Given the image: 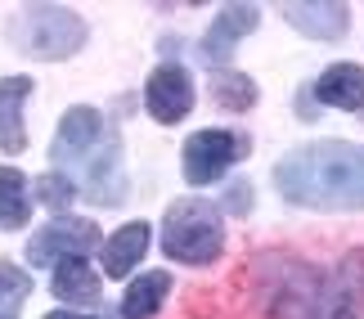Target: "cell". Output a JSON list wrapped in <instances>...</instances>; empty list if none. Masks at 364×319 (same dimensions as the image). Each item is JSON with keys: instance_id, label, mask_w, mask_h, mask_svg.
<instances>
[{"instance_id": "cell-6", "label": "cell", "mask_w": 364, "mask_h": 319, "mask_svg": "<svg viewBox=\"0 0 364 319\" xmlns=\"http://www.w3.org/2000/svg\"><path fill=\"white\" fill-rule=\"evenodd\" d=\"M243 153V140L230 131H193L185 148H180V171L189 185H212L225 175V166H234Z\"/></svg>"}, {"instance_id": "cell-3", "label": "cell", "mask_w": 364, "mask_h": 319, "mask_svg": "<svg viewBox=\"0 0 364 319\" xmlns=\"http://www.w3.org/2000/svg\"><path fill=\"white\" fill-rule=\"evenodd\" d=\"M162 252L185 266H212L225 252V220L212 202L180 198L162 220Z\"/></svg>"}, {"instance_id": "cell-10", "label": "cell", "mask_w": 364, "mask_h": 319, "mask_svg": "<svg viewBox=\"0 0 364 319\" xmlns=\"http://www.w3.org/2000/svg\"><path fill=\"white\" fill-rule=\"evenodd\" d=\"M257 23H261V9L257 5H225L216 13V23L207 27V36H203V59L207 63H225L234 45L247 36V32H257Z\"/></svg>"}, {"instance_id": "cell-2", "label": "cell", "mask_w": 364, "mask_h": 319, "mask_svg": "<svg viewBox=\"0 0 364 319\" xmlns=\"http://www.w3.org/2000/svg\"><path fill=\"white\" fill-rule=\"evenodd\" d=\"M274 319H364V247L338 270H297L274 297Z\"/></svg>"}, {"instance_id": "cell-8", "label": "cell", "mask_w": 364, "mask_h": 319, "mask_svg": "<svg viewBox=\"0 0 364 319\" xmlns=\"http://www.w3.org/2000/svg\"><path fill=\"white\" fill-rule=\"evenodd\" d=\"M81 198L113 207L126 198V175H122V140L117 135H104V144L81 162Z\"/></svg>"}, {"instance_id": "cell-15", "label": "cell", "mask_w": 364, "mask_h": 319, "mask_svg": "<svg viewBox=\"0 0 364 319\" xmlns=\"http://www.w3.org/2000/svg\"><path fill=\"white\" fill-rule=\"evenodd\" d=\"M166 293H171V274L166 270H149L139 279H131V288L122 297V319H153Z\"/></svg>"}, {"instance_id": "cell-9", "label": "cell", "mask_w": 364, "mask_h": 319, "mask_svg": "<svg viewBox=\"0 0 364 319\" xmlns=\"http://www.w3.org/2000/svg\"><path fill=\"white\" fill-rule=\"evenodd\" d=\"M104 117L95 113V108H68L63 121H59V135H54V144H50V158L59 162V166H81L95 148L104 144Z\"/></svg>"}, {"instance_id": "cell-7", "label": "cell", "mask_w": 364, "mask_h": 319, "mask_svg": "<svg viewBox=\"0 0 364 319\" xmlns=\"http://www.w3.org/2000/svg\"><path fill=\"white\" fill-rule=\"evenodd\" d=\"M144 104H149L153 121H162V126L185 121L189 108H193V81H189V72H185L180 63L153 67L149 81H144Z\"/></svg>"}, {"instance_id": "cell-1", "label": "cell", "mask_w": 364, "mask_h": 319, "mask_svg": "<svg viewBox=\"0 0 364 319\" xmlns=\"http://www.w3.org/2000/svg\"><path fill=\"white\" fill-rule=\"evenodd\" d=\"M274 185L297 207L364 212V144L315 140L274 166Z\"/></svg>"}, {"instance_id": "cell-11", "label": "cell", "mask_w": 364, "mask_h": 319, "mask_svg": "<svg viewBox=\"0 0 364 319\" xmlns=\"http://www.w3.org/2000/svg\"><path fill=\"white\" fill-rule=\"evenodd\" d=\"M288 18V27H297L301 36L311 40H338L346 27H351V9L333 5V0H311V5H284L279 9Z\"/></svg>"}, {"instance_id": "cell-12", "label": "cell", "mask_w": 364, "mask_h": 319, "mask_svg": "<svg viewBox=\"0 0 364 319\" xmlns=\"http://www.w3.org/2000/svg\"><path fill=\"white\" fill-rule=\"evenodd\" d=\"M315 99L342 113H364V67L360 63H333L315 81Z\"/></svg>"}, {"instance_id": "cell-18", "label": "cell", "mask_w": 364, "mask_h": 319, "mask_svg": "<svg viewBox=\"0 0 364 319\" xmlns=\"http://www.w3.org/2000/svg\"><path fill=\"white\" fill-rule=\"evenodd\" d=\"M212 99H216L220 108H230V113H247V108L257 104V81L243 77V72H216Z\"/></svg>"}, {"instance_id": "cell-13", "label": "cell", "mask_w": 364, "mask_h": 319, "mask_svg": "<svg viewBox=\"0 0 364 319\" xmlns=\"http://www.w3.org/2000/svg\"><path fill=\"white\" fill-rule=\"evenodd\" d=\"M32 94V77H5L0 81V148L23 153L27 126H23V99Z\"/></svg>"}, {"instance_id": "cell-21", "label": "cell", "mask_w": 364, "mask_h": 319, "mask_svg": "<svg viewBox=\"0 0 364 319\" xmlns=\"http://www.w3.org/2000/svg\"><path fill=\"white\" fill-rule=\"evenodd\" d=\"M220 207H225L230 216H247V207H252V185H247V180H234V185L225 189V202H220Z\"/></svg>"}, {"instance_id": "cell-17", "label": "cell", "mask_w": 364, "mask_h": 319, "mask_svg": "<svg viewBox=\"0 0 364 319\" xmlns=\"http://www.w3.org/2000/svg\"><path fill=\"white\" fill-rule=\"evenodd\" d=\"M27 216H32V193H27L23 171L0 166V225H5V229H23Z\"/></svg>"}, {"instance_id": "cell-5", "label": "cell", "mask_w": 364, "mask_h": 319, "mask_svg": "<svg viewBox=\"0 0 364 319\" xmlns=\"http://www.w3.org/2000/svg\"><path fill=\"white\" fill-rule=\"evenodd\" d=\"M95 247H104L100 225L77 220V216H59L41 234L27 239V261H32V266H59V261H73V256L86 261V252H95Z\"/></svg>"}, {"instance_id": "cell-16", "label": "cell", "mask_w": 364, "mask_h": 319, "mask_svg": "<svg viewBox=\"0 0 364 319\" xmlns=\"http://www.w3.org/2000/svg\"><path fill=\"white\" fill-rule=\"evenodd\" d=\"M50 288H54V297H59V301H100V274H95L81 256L59 261Z\"/></svg>"}, {"instance_id": "cell-19", "label": "cell", "mask_w": 364, "mask_h": 319, "mask_svg": "<svg viewBox=\"0 0 364 319\" xmlns=\"http://www.w3.org/2000/svg\"><path fill=\"white\" fill-rule=\"evenodd\" d=\"M77 198V185L68 180L63 171H46L36 180V202L41 207H54V212H68V202Z\"/></svg>"}, {"instance_id": "cell-22", "label": "cell", "mask_w": 364, "mask_h": 319, "mask_svg": "<svg viewBox=\"0 0 364 319\" xmlns=\"http://www.w3.org/2000/svg\"><path fill=\"white\" fill-rule=\"evenodd\" d=\"M46 319H90V315H81V310H50Z\"/></svg>"}, {"instance_id": "cell-20", "label": "cell", "mask_w": 364, "mask_h": 319, "mask_svg": "<svg viewBox=\"0 0 364 319\" xmlns=\"http://www.w3.org/2000/svg\"><path fill=\"white\" fill-rule=\"evenodd\" d=\"M27 293H32V279H27L18 266L0 261V310H5V315H18V306H23Z\"/></svg>"}, {"instance_id": "cell-14", "label": "cell", "mask_w": 364, "mask_h": 319, "mask_svg": "<svg viewBox=\"0 0 364 319\" xmlns=\"http://www.w3.org/2000/svg\"><path fill=\"white\" fill-rule=\"evenodd\" d=\"M144 247H149V220H131V225H122L113 239L104 243V274H108V279H126V274L139 266Z\"/></svg>"}, {"instance_id": "cell-4", "label": "cell", "mask_w": 364, "mask_h": 319, "mask_svg": "<svg viewBox=\"0 0 364 319\" xmlns=\"http://www.w3.org/2000/svg\"><path fill=\"white\" fill-rule=\"evenodd\" d=\"M9 40H18L23 54H32V59L59 63L86 45V23L68 5H27L9 23Z\"/></svg>"}]
</instances>
